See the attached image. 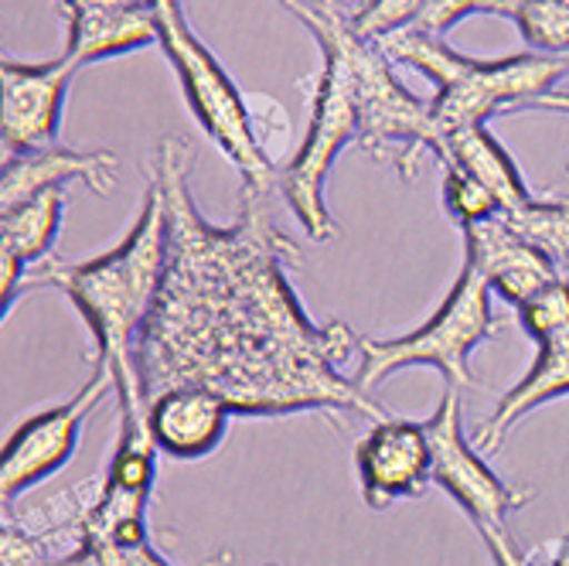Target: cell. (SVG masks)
I'll use <instances>...</instances> for the list:
<instances>
[{
    "mask_svg": "<svg viewBox=\"0 0 569 566\" xmlns=\"http://www.w3.org/2000/svg\"><path fill=\"white\" fill-rule=\"evenodd\" d=\"M137 4V0H62L66 14H79V11H102V8H127Z\"/></svg>",
    "mask_w": 569,
    "mask_h": 566,
    "instance_id": "cell-26",
    "label": "cell"
},
{
    "mask_svg": "<svg viewBox=\"0 0 569 566\" xmlns=\"http://www.w3.org/2000/svg\"><path fill=\"white\" fill-rule=\"evenodd\" d=\"M315 4H321V8H331V11H338V0H315Z\"/></svg>",
    "mask_w": 569,
    "mask_h": 566,
    "instance_id": "cell-28",
    "label": "cell"
},
{
    "mask_svg": "<svg viewBox=\"0 0 569 566\" xmlns=\"http://www.w3.org/2000/svg\"><path fill=\"white\" fill-rule=\"evenodd\" d=\"M62 219H66V188H48L14 205V209H4V216H0V232H4L0 252L18 256V260L28 264V270L48 264L56 239L62 232Z\"/></svg>",
    "mask_w": 569,
    "mask_h": 566,
    "instance_id": "cell-18",
    "label": "cell"
},
{
    "mask_svg": "<svg viewBox=\"0 0 569 566\" xmlns=\"http://www.w3.org/2000/svg\"><path fill=\"white\" fill-rule=\"evenodd\" d=\"M236 417L232 403L198 383L168 386L150 396L147 427L164 457L174 460H201L219 450L229 434V420Z\"/></svg>",
    "mask_w": 569,
    "mask_h": 566,
    "instance_id": "cell-12",
    "label": "cell"
},
{
    "mask_svg": "<svg viewBox=\"0 0 569 566\" xmlns=\"http://www.w3.org/2000/svg\"><path fill=\"white\" fill-rule=\"evenodd\" d=\"M321 44V76L315 89V107H310V123L303 133V143L297 147L293 161L280 171L277 185L290 205V212L297 216L300 229L307 239L328 242L335 239L338 226L328 212L325 201V185L328 175L338 161V153L358 140V113L351 99V76L348 62L341 56V48L331 38H318Z\"/></svg>",
    "mask_w": 569,
    "mask_h": 566,
    "instance_id": "cell-7",
    "label": "cell"
},
{
    "mask_svg": "<svg viewBox=\"0 0 569 566\" xmlns=\"http://www.w3.org/2000/svg\"><path fill=\"white\" fill-rule=\"evenodd\" d=\"M562 396H569V328L539 341V355H536L532 369L501 396L495 414L475 430V447L501 450V444L515 430V424L526 420L532 409H539L552 399H562Z\"/></svg>",
    "mask_w": 569,
    "mask_h": 566,
    "instance_id": "cell-15",
    "label": "cell"
},
{
    "mask_svg": "<svg viewBox=\"0 0 569 566\" xmlns=\"http://www.w3.org/2000/svg\"><path fill=\"white\" fill-rule=\"evenodd\" d=\"M427 437L433 457V485H440L475 526H505L511 512L529 505L532 491L498 478L485 465L475 440H468V434H463L460 389L447 386L433 417L427 420Z\"/></svg>",
    "mask_w": 569,
    "mask_h": 566,
    "instance_id": "cell-9",
    "label": "cell"
},
{
    "mask_svg": "<svg viewBox=\"0 0 569 566\" xmlns=\"http://www.w3.org/2000/svg\"><path fill=\"white\" fill-rule=\"evenodd\" d=\"M463 260L475 264L491 294L519 307L559 274L539 249H532L505 216H491L463 229Z\"/></svg>",
    "mask_w": 569,
    "mask_h": 566,
    "instance_id": "cell-13",
    "label": "cell"
},
{
    "mask_svg": "<svg viewBox=\"0 0 569 566\" xmlns=\"http://www.w3.org/2000/svg\"><path fill=\"white\" fill-rule=\"evenodd\" d=\"M76 66L62 56L56 62H8L0 69L4 79V158L31 153L59 143L66 96L76 79Z\"/></svg>",
    "mask_w": 569,
    "mask_h": 566,
    "instance_id": "cell-11",
    "label": "cell"
},
{
    "mask_svg": "<svg viewBox=\"0 0 569 566\" xmlns=\"http://www.w3.org/2000/svg\"><path fill=\"white\" fill-rule=\"evenodd\" d=\"M437 158L443 165H453L460 171L475 175L498 198L501 212L519 209V205H526L532 198L519 168H515L508 150L501 147V140L488 127H460V130L443 133Z\"/></svg>",
    "mask_w": 569,
    "mask_h": 566,
    "instance_id": "cell-17",
    "label": "cell"
},
{
    "mask_svg": "<svg viewBox=\"0 0 569 566\" xmlns=\"http://www.w3.org/2000/svg\"><path fill=\"white\" fill-rule=\"evenodd\" d=\"M440 198H443V209L450 212V219L468 229L475 222H485L491 216H501V205L498 198L468 171H460L453 165H443V185H440Z\"/></svg>",
    "mask_w": 569,
    "mask_h": 566,
    "instance_id": "cell-20",
    "label": "cell"
},
{
    "mask_svg": "<svg viewBox=\"0 0 569 566\" xmlns=\"http://www.w3.org/2000/svg\"><path fill=\"white\" fill-rule=\"evenodd\" d=\"M283 8L315 34L331 38L348 62L351 99L358 113V147L379 161H389L406 181H412L427 150H440V127L433 120L430 102H420L399 86L392 62L379 51L376 41L361 38L351 28V18L315 0H283Z\"/></svg>",
    "mask_w": 569,
    "mask_h": 566,
    "instance_id": "cell-3",
    "label": "cell"
},
{
    "mask_svg": "<svg viewBox=\"0 0 569 566\" xmlns=\"http://www.w3.org/2000/svg\"><path fill=\"white\" fill-rule=\"evenodd\" d=\"M526 110H549V113H569V92H546L539 99H532Z\"/></svg>",
    "mask_w": 569,
    "mask_h": 566,
    "instance_id": "cell-27",
    "label": "cell"
},
{
    "mask_svg": "<svg viewBox=\"0 0 569 566\" xmlns=\"http://www.w3.org/2000/svg\"><path fill=\"white\" fill-rule=\"evenodd\" d=\"M532 566H569V533L529 553Z\"/></svg>",
    "mask_w": 569,
    "mask_h": 566,
    "instance_id": "cell-25",
    "label": "cell"
},
{
    "mask_svg": "<svg viewBox=\"0 0 569 566\" xmlns=\"http://www.w3.org/2000/svg\"><path fill=\"white\" fill-rule=\"evenodd\" d=\"M66 24H69L66 59L76 69L113 59V56H127V51H137L147 44H161L158 14H153L147 0H137V4H127V8L66 14Z\"/></svg>",
    "mask_w": 569,
    "mask_h": 566,
    "instance_id": "cell-16",
    "label": "cell"
},
{
    "mask_svg": "<svg viewBox=\"0 0 569 566\" xmlns=\"http://www.w3.org/2000/svg\"><path fill=\"white\" fill-rule=\"evenodd\" d=\"M430 0H369L366 8L348 14L351 18V28L369 38V41H379L392 31H406L420 21V14L427 11Z\"/></svg>",
    "mask_w": 569,
    "mask_h": 566,
    "instance_id": "cell-22",
    "label": "cell"
},
{
    "mask_svg": "<svg viewBox=\"0 0 569 566\" xmlns=\"http://www.w3.org/2000/svg\"><path fill=\"white\" fill-rule=\"evenodd\" d=\"M355 475L361 498L382 512L396 502L420 498L433 481V457L427 424L382 417L355 447Z\"/></svg>",
    "mask_w": 569,
    "mask_h": 566,
    "instance_id": "cell-10",
    "label": "cell"
},
{
    "mask_svg": "<svg viewBox=\"0 0 569 566\" xmlns=\"http://www.w3.org/2000/svg\"><path fill=\"white\" fill-rule=\"evenodd\" d=\"M478 533H481L495 566H532L529 553H522V546L511 539V533L505 526H478Z\"/></svg>",
    "mask_w": 569,
    "mask_h": 566,
    "instance_id": "cell-24",
    "label": "cell"
},
{
    "mask_svg": "<svg viewBox=\"0 0 569 566\" xmlns=\"http://www.w3.org/2000/svg\"><path fill=\"white\" fill-rule=\"evenodd\" d=\"M389 62L423 72L437 96L430 99L440 137L460 127H485L501 110H526L569 76V56H511L501 62L457 56L423 31H392L376 41ZM443 143V140H440Z\"/></svg>",
    "mask_w": 569,
    "mask_h": 566,
    "instance_id": "cell-4",
    "label": "cell"
},
{
    "mask_svg": "<svg viewBox=\"0 0 569 566\" xmlns=\"http://www.w3.org/2000/svg\"><path fill=\"white\" fill-rule=\"evenodd\" d=\"M171 264V226L161 185L150 178L143 205L127 239L86 264L48 260L31 270L28 290H62L96 341V366L110 369L117 379L120 417H147V389L140 376V338L158 307Z\"/></svg>",
    "mask_w": 569,
    "mask_h": 566,
    "instance_id": "cell-2",
    "label": "cell"
},
{
    "mask_svg": "<svg viewBox=\"0 0 569 566\" xmlns=\"http://www.w3.org/2000/svg\"><path fill=\"white\" fill-rule=\"evenodd\" d=\"M488 8H491V0H430L420 21L412 24V31L443 38L457 21H463L468 14H488Z\"/></svg>",
    "mask_w": 569,
    "mask_h": 566,
    "instance_id": "cell-23",
    "label": "cell"
},
{
    "mask_svg": "<svg viewBox=\"0 0 569 566\" xmlns=\"http://www.w3.org/2000/svg\"><path fill=\"white\" fill-rule=\"evenodd\" d=\"M498 331L491 311V287L475 264L463 260L457 284L450 287L447 300L433 311L427 325L396 338H358V373L355 383L361 389H376L396 373L406 369H437L450 389L475 386L471 355Z\"/></svg>",
    "mask_w": 569,
    "mask_h": 566,
    "instance_id": "cell-6",
    "label": "cell"
},
{
    "mask_svg": "<svg viewBox=\"0 0 569 566\" xmlns=\"http://www.w3.org/2000/svg\"><path fill=\"white\" fill-rule=\"evenodd\" d=\"M120 158L113 150H72V147H44L31 153H14L4 158L0 168V201L4 209L48 191V188H69L72 181L86 185L96 195H110L117 188Z\"/></svg>",
    "mask_w": 569,
    "mask_h": 566,
    "instance_id": "cell-14",
    "label": "cell"
},
{
    "mask_svg": "<svg viewBox=\"0 0 569 566\" xmlns=\"http://www.w3.org/2000/svg\"><path fill=\"white\" fill-rule=\"evenodd\" d=\"M110 393H117L113 373L96 366L92 379L72 399L28 417L4 440V454H0V498H4V505H14L28 488L48 481L69 465L79 450V434L86 420Z\"/></svg>",
    "mask_w": 569,
    "mask_h": 566,
    "instance_id": "cell-8",
    "label": "cell"
},
{
    "mask_svg": "<svg viewBox=\"0 0 569 566\" xmlns=\"http://www.w3.org/2000/svg\"><path fill=\"white\" fill-rule=\"evenodd\" d=\"M519 325L522 331L539 345L546 341L549 335L569 328V280L566 277H556L552 284H546L542 290H536L529 300H522L519 307Z\"/></svg>",
    "mask_w": 569,
    "mask_h": 566,
    "instance_id": "cell-21",
    "label": "cell"
},
{
    "mask_svg": "<svg viewBox=\"0 0 569 566\" xmlns=\"http://www.w3.org/2000/svg\"><path fill=\"white\" fill-rule=\"evenodd\" d=\"M191 165L188 137L171 133L158 143L153 181L168 201L171 264L140 338L147 399L198 383L222 393L239 417L315 406L389 417L358 383L338 376L358 338L341 321L310 328L287 287L277 256H293V242L270 222V191H242L239 222L209 226L191 205Z\"/></svg>",
    "mask_w": 569,
    "mask_h": 566,
    "instance_id": "cell-1",
    "label": "cell"
},
{
    "mask_svg": "<svg viewBox=\"0 0 569 566\" xmlns=\"http://www.w3.org/2000/svg\"><path fill=\"white\" fill-rule=\"evenodd\" d=\"M147 4L158 14L161 48L181 79L184 99L201 130L242 175L246 191H273L280 175L260 143V133H256L249 99L239 92L212 51L194 38L178 0H147Z\"/></svg>",
    "mask_w": 569,
    "mask_h": 566,
    "instance_id": "cell-5",
    "label": "cell"
},
{
    "mask_svg": "<svg viewBox=\"0 0 569 566\" xmlns=\"http://www.w3.org/2000/svg\"><path fill=\"white\" fill-rule=\"evenodd\" d=\"M501 216L532 249L546 256L559 277L569 280V201L529 198L519 209L501 212Z\"/></svg>",
    "mask_w": 569,
    "mask_h": 566,
    "instance_id": "cell-19",
    "label": "cell"
}]
</instances>
